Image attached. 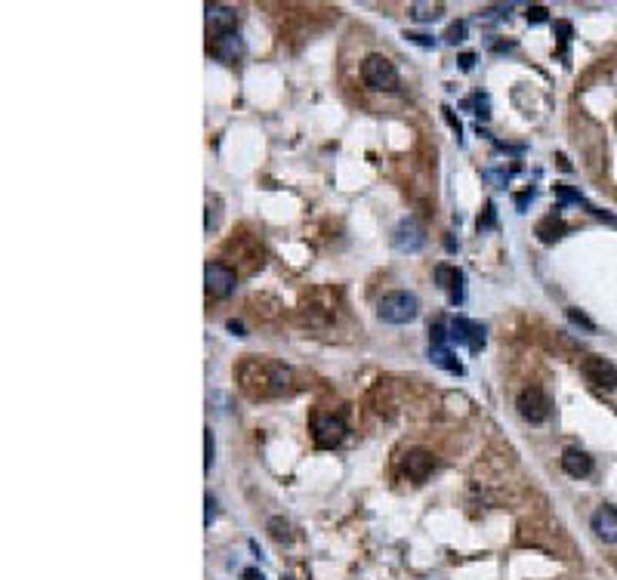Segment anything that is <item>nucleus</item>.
I'll use <instances>...</instances> for the list:
<instances>
[{
  "label": "nucleus",
  "mask_w": 617,
  "mask_h": 580,
  "mask_svg": "<svg viewBox=\"0 0 617 580\" xmlns=\"http://www.w3.org/2000/svg\"><path fill=\"white\" fill-rule=\"evenodd\" d=\"M361 81L374 93H392L398 90V68L386 56H368L361 62Z\"/></svg>",
  "instance_id": "nucleus-3"
},
{
  "label": "nucleus",
  "mask_w": 617,
  "mask_h": 580,
  "mask_svg": "<svg viewBox=\"0 0 617 580\" xmlns=\"http://www.w3.org/2000/svg\"><path fill=\"white\" fill-rule=\"evenodd\" d=\"M420 312V299L407 290H392L377 303V315L386 324H407Z\"/></svg>",
  "instance_id": "nucleus-2"
},
{
  "label": "nucleus",
  "mask_w": 617,
  "mask_h": 580,
  "mask_svg": "<svg viewBox=\"0 0 617 580\" xmlns=\"http://www.w3.org/2000/svg\"><path fill=\"white\" fill-rule=\"evenodd\" d=\"M487 226H494V204H487L485 217H478V228H487Z\"/></svg>",
  "instance_id": "nucleus-29"
},
{
  "label": "nucleus",
  "mask_w": 617,
  "mask_h": 580,
  "mask_svg": "<svg viewBox=\"0 0 617 580\" xmlns=\"http://www.w3.org/2000/svg\"><path fill=\"white\" fill-rule=\"evenodd\" d=\"M503 16H509V6H485L478 13V22H500Z\"/></svg>",
  "instance_id": "nucleus-21"
},
{
  "label": "nucleus",
  "mask_w": 617,
  "mask_h": 580,
  "mask_svg": "<svg viewBox=\"0 0 617 580\" xmlns=\"http://www.w3.org/2000/svg\"><path fill=\"white\" fill-rule=\"evenodd\" d=\"M204 288L210 297H228V293L235 290V269L226 266V262H207L204 269Z\"/></svg>",
  "instance_id": "nucleus-7"
},
{
  "label": "nucleus",
  "mask_w": 617,
  "mask_h": 580,
  "mask_svg": "<svg viewBox=\"0 0 617 580\" xmlns=\"http://www.w3.org/2000/svg\"><path fill=\"white\" fill-rule=\"evenodd\" d=\"M515 407H519L522 420H528V423H543V420L549 417V398L547 392L540 389V386H525V389L519 392V398H515Z\"/></svg>",
  "instance_id": "nucleus-5"
},
{
  "label": "nucleus",
  "mask_w": 617,
  "mask_h": 580,
  "mask_svg": "<svg viewBox=\"0 0 617 580\" xmlns=\"http://www.w3.org/2000/svg\"><path fill=\"white\" fill-rule=\"evenodd\" d=\"M525 16H528V22L540 25V22H547V19H549V10H547V6H543V3H534V6H528V13H525Z\"/></svg>",
  "instance_id": "nucleus-23"
},
{
  "label": "nucleus",
  "mask_w": 617,
  "mask_h": 580,
  "mask_svg": "<svg viewBox=\"0 0 617 580\" xmlns=\"http://www.w3.org/2000/svg\"><path fill=\"white\" fill-rule=\"evenodd\" d=\"M238 386L250 398H281L297 389L293 386V370L287 364L260 355H247L238 364Z\"/></svg>",
  "instance_id": "nucleus-1"
},
{
  "label": "nucleus",
  "mask_w": 617,
  "mask_h": 580,
  "mask_svg": "<svg viewBox=\"0 0 617 580\" xmlns=\"http://www.w3.org/2000/svg\"><path fill=\"white\" fill-rule=\"evenodd\" d=\"M568 318L574 321V324H580V327H586V331H595V324L590 318H586L584 312H577V309H568Z\"/></svg>",
  "instance_id": "nucleus-25"
},
{
  "label": "nucleus",
  "mask_w": 617,
  "mask_h": 580,
  "mask_svg": "<svg viewBox=\"0 0 617 580\" xmlns=\"http://www.w3.org/2000/svg\"><path fill=\"white\" fill-rule=\"evenodd\" d=\"M213 454H217V441H213L210 429H204V469L213 467Z\"/></svg>",
  "instance_id": "nucleus-22"
},
{
  "label": "nucleus",
  "mask_w": 617,
  "mask_h": 580,
  "mask_svg": "<svg viewBox=\"0 0 617 580\" xmlns=\"http://www.w3.org/2000/svg\"><path fill=\"white\" fill-rule=\"evenodd\" d=\"M407 40H414V44H420V47H435V40L429 38V34H417V31H407Z\"/></svg>",
  "instance_id": "nucleus-28"
},
{
  "label": "nucleus",
  "mask_w": 617,
  "mask_h": 580,
  "mask_svg": "<svg viewBox=\"0 0 617 580\" xmlns=\"http://www.w3.org/2000/svg\"><path fill=\"white\" fill-rule=\"evenodd\" d=\"M556 198H562V201H577V204H584V198H580L577 191L565 189V185H556Z\"/></svg>",
  "instance_id": "nucleus-26"
},
{
  "label": "nucleus",
  "mask_w": 617,
  "mask_h": 580,
  "mask_svg": "<svg viewBox=\"0 0 617 580\" xmlns=\"http://www.w3.org/2000/svg\"><path fill=\"white\" fill-rule=\"evenodd\" d=\"M444 40H448V44H463L466 40V22H451L448 25V31H444Z\"/></svg>",
  "instance_id": "nucleus-20"
},
{
  "label": "nucleus",
  "mask_w": 617,
  "mask_h": 580,
  "mask_svg": "<svg viewBox=\"0 0 617 580\" xmlns=\"http://www.w3.org/2000/svg\"><path fill=\"white\" fill-rule=\"evenodd\" d=\"M228 331H232L235 336H244V324L241 321H228Z\"/></svg>",
  "instance_id": "nucleus-32"
},
{
  "label": "nucleus",
  "mask_w": 617,
  "mask_h": 580,
  "mask_svg": "<svg viewBox=\"0 0 617 580\" xmlns=\"http://www.w3.org/2000/svg\"><path fill=\"white\" fill-rule=\"evenodd\" d=\"M451 343H460L469 352H478L485 346V327L469 318H454L451 321Z\"/></svg>",
  "instance_id": "nucleus-8"
},
{
  "label": "nucleus",
  "mask_w": 617,
  "mask_h": 580,
  "mask_svg": "<svg viewBox=\"0 0 617 580\" xmlns=\"http://www.w3.org/2000/svg\"><path fill=\"white\" fill-rule=\"evenodd\" d=\"M235 25H238V13H235V6L207 3V28L217 31V38H222V34H232Z\"/></svg>",
  "instance_id": "nucleus-11"
},
{
  "label": "nucleus",
  "mask_w": 617,
  "mask_h": 580,
  "mask_svg": "<svg viewBox=\"0 0 617 580\" xmlns=\"http://www.w3.org/2000/svg\"><path fill=\"white\" fill-rule=\"evenodd\" d=\"M423 244H426V235H423L420 223H414V219H401L396 232H392V247L401 250V253H417Z\"/></svg>",
  "instance_id": "nucleus-9"
},
{
  "label": "nucleus",
  "mask_w": 617,
  "mask_h": 580,
  "mask_svg": "<svg viewBox=\"0 0 617 580\" xmlns=\"http://www.w3.org/2000/svg\"><path fill=\"white\" fill-rule=\"evenodd\" d=\"M312 439L318 448H336L346 439V423L334 414H315L312 417Z\"/></svg>",
  "instance_id": "nucleus-6"
},
{
  "label": "nucleus",
  "mask_w": 617,
  "mask_h": 580,
  "mask_svg": "<svg viewBox=\"0 0 617 580\" xmlns=\"http://www.w3.org/2000/svg\"><path fill=\"white\" fill-rule=\"evenodd\" d=\"M204 506H207V512H204V525L210 528V522L217 519V500L210 497V494H207V500H204Z\"/></svg>",
  "instance_id": "nucleus-27"
},
{
  "label": "nucleus",
  "mask_w": 617,
  "mask_h": 580,
  "mask_svg": "<svg viewBox=\"0 0 617 580\" xmlns=\"http://www.w3.org/2000/svg\"><path fill=\"white\" fill-rule=\"evenodd\" d=\"M568 232V223H565L559 213H549V217H543L540 223H537V228H534V235H537V241H543V244H556L562 235Z\"/></svg>",
  "instance_id": "nucleus-16"
},
{
  "label": "nucleus",
  "mask_w": 617,
  "mask_h": 580,
  "mask_svg": "<svg viewBox=\"0 0 617 580\" xmlns=\"http://www.w3.org/2000/svg\"><path fill=\"white\" fill-rule=\"evenodd\" d=\"M269 534H272V540H278V543H290L293 540V534H290V522L287 519H281V515H275V519H269Z\"/></svg>",
  "instance_id": "nucleus-19"
},
{
  "label": "nucleus",
  "mask_w": 617,
  "mask_h": 580,
  "mask_svg": "<svg viewBox=\"0 0 617 580\" xmlns=\"http://www.w3.org/2000/svg\"><path fill=\"white\" fill-rule=\"evenodd\" d=\"M590 525H593V531H595V537H599V540L617 543V506H608V503L599 506V510L593 512Z\"/></svg>",
  "instance_id": "nucleus-12"
},
{
  "label": "nucleus",
  "mask_w": 617,
  "mask_h": 580,
  "mask_svg": "<svg viewBox=\"0 0 617 580\" xmlns=\"http://www.w3.org/2000/svg\"><path fill=\"white\" fill-rule=\"evenodd\" d=\"M562 469H565V476H571V478H586L593 472V457L580 448H565Z\"/></svg>",
  "instance_id": "nucleus-14"
},
{
  "label": "nucleus",
  "mask_w": 617,
  "mask_h": 580,
  "mask_svg": "<svg viewBox=\"0 0 617 580\" xmlns=\"http://www.w3.org/2000/svg\"><path fill=\"white\" fill-rule=\"evenodd\" d=\"M210 53L217 56L219 62H228V65H232V62H238L241 59V53H244V44H241V38L238 34H222V38H217L213 40V47H210Z\"/></svg>",
  "instance_id": "nucleus-15"
},
{
  "label": "nucleus",
  "mask_w": 617,
  "mask_h": 580,
  "mask_svg": "<svg viewBox=\"0 0 617 580\" xmlns=\"http://www.w3.org/2000/svg\"><path fill=\"white\" fill-rule=\"evenodd\" d=\"M241 577H244V580H265V577H263V571H256V568H247Z\"/></svg>",
  "instance_id": "nucleus-31"
},
{
  "label": "nucleus",
  "mask_w": 617,
  "mask_h": 580,
  "mask_svg": "<svg viewBox=\"0 0 617 580\" xmlns=\"http://www.w3.org/2000/svg\"><path fill=\"white\" fill-rule=\"evenodd\" d=\"M429 355H432V361L439 364V368L451 370V374H463V364L454 361V355H451L448 346H432V349H429Z\"/></svg>",
  "instance_id": "nucleus-17"
},
{
  "label": "nucleus",
  "mask_w": 617,
  "mask_h": 580,
  "mask_svg": "<svg viewBox=\"0 0 617 580\" xmlns=\"http://www.w3.org/2000/svg\"><path fill=\"white\" fill-rule=\"evenodd\" d=\"M580 374L586 377V383L595 386L602 392H614L617 389V368L608 358L602 355H586L580 358Z\"/></svg>",
  "instance_id": "nucleus-4"
},
{
  "label": "nucleus",
  "mask_w": 617,
  "mask_h": 580,
  "mask_svg": "<svg viewBox=\"0 0 617 580\" xmlns=\"http://www.w3.org/2000/svg\"><path fill=\"white\" fill-rule=\"evenodd\" d=\"M571 31H574V28H571V22H565V19H559V22L552 25V34H556L562 44H565V40H571Z\"/></svg>",
  "instance_id": "nucleus-24"
},
{
  "label": "nucleus",
  "mask_w": 617,
  "mask_h": 580,
  "mask_svg": "<svg viewBox=\"0 0 617 580\" xmlns=\"http://www.w3.org/2000/svg\"><path fill=\"white\" fill-rule=\"evenodd\" d=\"M444 13L442 3H411V16L417 19V22H435Z\"/></svg>",
  "instance_id": "nucleus-18"
},
{
  "label": "nucleus",
  "mask_w": 617,
  "mask_h": 580,
  "mask_svg": "<svg viewBox=\"0 0 617 580\" xmlns=\"http://www.w3.org/2000/svg\"><path fill=\"white\" fill-rule=\"evenodd\" d=\"M432 469H435V457H432V450H426V448H411L405 454V476L411 478V482H426L429 476H432Z\"/></svg>",
  "instance_id": "nucleus-10"
},
{
  "label": "nucleus",
  "mask_w": 617,
  "mask_h": 580,
  "mask_svg": "<svg viewBox=\"0 0 617 580\" xmlns=\"http://www.w3.org/2000/svg\"><path fill=\"white\" fill-rule=\"evenodd\" d=\"M435 284H439L442 290L451 293V303H463V272L457 266H448V262H442V266H435Z\"/></svg>",
  "instance_id": "nucleus-13"
},
{
  "label": "nucleus",
  "mask_w": 617,
  "mask_h": 580,
  "mask_svg": "<svg viewBox=\"0 0 617 580\" xmlns=\"http://www.w3.org/2000/svg\"><path fill=\"white\" fill-rule=\"evenodd\" d=\"M472 65H476V56H472V53H463V56H460V68L469 71Z\"/></svg>",
  "instance_id": "nucleus-30"
}]
</instances>
